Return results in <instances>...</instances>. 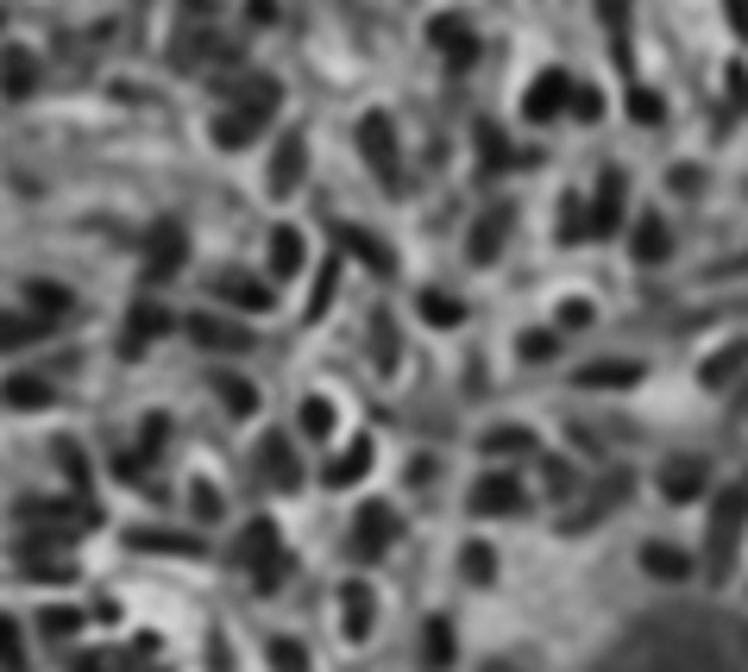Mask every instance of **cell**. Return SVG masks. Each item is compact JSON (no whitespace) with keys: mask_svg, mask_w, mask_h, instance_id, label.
<instances>
[{"mask_svg":"<svg viewBox=\"0 0 748 672\" xmlns=\"http://www.w3.org/2000/svg\"><path fill=\"white\" fill-rule=\"evenodd\" d=\"M560 101H573V75H566V70H541V82L528 89V114L548 120V114H560Z\"/></svg>","mask_w":748,"mask_h":672,"instance_id":"cell-3","label":"cell"},{"mask_svg":"<svg viewBox=\"0 0 748 672\" xmlns=\"http://www.w3.org/2000/svg\"><path fill=\"white\" fill-rule=\"evenodd\" d=\"M629 114H642V120H661V101L648 89H629Z\"/></svg>","mask_w":748,"mask_h":672,"instance_id":"cell-6","label":"cell"},{"mask_svg":"<svg viewBox=\"0 0 748 672\" xmlns=\"http://www.w3.org/2000/svg\"><path fill=\"white\" fill-rule=\"evenodd\" d=\"M428 45L441 50L453 70H466V63L478 57V32H472L466 13H441V20H428Z\"/></svg>","mask_w":748,"mask_h":672,"instance_id":"cell-1","label":"cell"},{"mask_svg":"<svg viewBox=\"0 0 748 672\" xmlns=\"http://www.w3.org/2000/svg\"><path fill=\"white\" fill-rule=\"evenodd\" d=\"M296 258H302V246L277 233V239H271V264H277V271H296Z\"/></svg>","mask_w":748,"mask_h":672,"instance_id":"cell-5","label":"cell"},{"mask_svg":"<svg viewBox=\"0 0 748 672\" xmlns=\"http://www.w3.org/2000/svg\"><path fill=\"white\" fill-rule=\"evenodd\" d=\"M0 89H7L13 101L38 89V63H32V50H25V45H7V50H0Z\"/></svg>","mask_w":748,"mask_h":672,"instance_id":"cell-2","label":"cell"},{"mask_svg":"<svg viewBox=\"0 0 748 672\" xmlns=\"http://www.w3.org/2000/svg\"><path fill=\"white\" fill-rule=\"evenodd\" d=\"M196 7H201V13H208V7H221V0H196Z\"/></svg>","mask_w":748,"mask_h":672,"instance_id":"cell-7","label":"cell"},{"mask_svg":"<svg viewBox=\"0 0 748 672\" xmlns=\"http://www.w3.org/2000/svg\"><path fill=\"white\" fill-rule=\"evenodd\" d=\"M176 251H183V233H176V226H157V239H151V276L171 271Z\"/></svg>","mask_w":748,"mask_h":672,"instance_id":"cell-4","label":"cell"}]
</instances>
